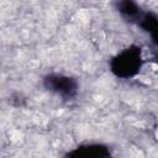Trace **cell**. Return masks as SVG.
I'll return each instance as SVG.
<instances>
[{
  "label": "cell",
  "mask_w": 158,
  "mask_h": 158,
  "mask_svg": "<svg viewBox=\"0 0 158 158\" xmlns=\"http://www.w3.org/2000/svg\"><path fill=\"white\" fill-rule=\"evenodd\" d=\"M139 67H141L139 49L137 51V48H133L125 51L117 57L116 67L114 68V70L117 73V75L131 77L137 72V68L139 69Z\"/></svg>",
  "instance_id": "obj_1"
},
{
  "label": "cell",
  "mask_w": 158,
  "mask_h": 158,
  "mask_svg": "<svg viewBox=\"0 0 158 158\" xmlns=\"http://www.w3.org/2000/svg\"><path fill=\"white\" fill-rule=\"evenodd\" d=\"M49 90H54L60 95L72 96L75 93V85L70 81V78H64L59 75H51L47 78Z\"/></svg>",
  "instance_id": "obj_2"
},
{
  "label": "cell",
  "mask_w": 158,
  "mask_h": 158,
  "mask_svg": "<svg viewBox=\"0 0 158 158\" xmlns=\"http://www.w3.org/2000/svg\"><path fill=\"white\" fill-rule=\"evenodd\" d=\"M73 158H110V156L106 148L95 144V146L80 147L74 152Z\"/></svg>",
  "instance_id": "obj_3"
}]
</instances>
